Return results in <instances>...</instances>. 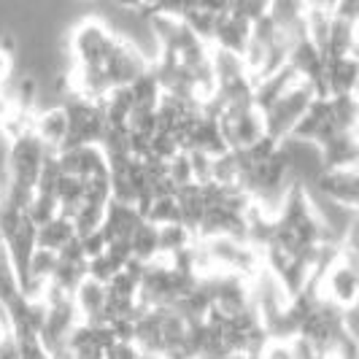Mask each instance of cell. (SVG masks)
<instances>
[{"label":"cell","instance_id":"obj_3","mask_svg":"<svg viewBox=\"0 0 359 359\" xmlns=\"http://www.w3.org/2000/svg\"><path fill=\"white\" fill-rule=\"evenodd\" d=\"M33 135L49 151H60L68 141V111L65 106H46L38 108L33 116Z\"/></svg>","mask_w":359,"mask_h":359},{"label":"cell","instance_id":"obj_6","mask_svg":"<svg viewBox=\"0 0 359 359\" xmlns=\"http://www.w3.org/2000/svg\"><path fill=\"white\" fill-rule=\"evenodd\" d=\"M73 306L79 311L81 322H100L103 308H106V284L87 276L79 287L73 289Z\"/></svg>","mask_w":359,"mask_h":359},{"label":"cell","instance_id":"obj_8","mask_svg":"<svg viewBox=\"0 0 359 359\" xmlns=\"http://www.w3.org/2000/svg\"><path fill=\"white\" fill-rule=\"evenodd\" d=\"M227 11L254 25L270 11V0H227Z\"/></svg>","mask_w":359,"mask_h":359},{"label":"cell","instance_id":"obj_4","mask_svg":"<svg viewBox=\"0 0 359 359\" xmlns=\"http://www.w3.org/2000/svg\"><path fill=\"white\" fill-rule=\"evenodd\" d=\"M357 54L324 57V95H357Z\"/></svg>","mask_w":359,"mask_h":359},{"label":"cell","instance_id":"obj_7","mask_svg":"<svg viewBox=\"0 0 359 359\" xmlns=\"http://www.w3.org/2000/svg\"><path fill=\"white\" fill-rule=\"evenodd\" d=\"M73 238H76V230H73V222L65 214L52 216L49 222L38 224L36 230V241L41 249H49V252H60L62 246H68Z\"/></svg>","mask_w":359,"mask_h":359},{"label":"cell","instance_id":"obj_5","mask_svg":"<svg viewBox=\"0 0 359 359\" xmlns=\"http://www.w3.org/2000/svg\"><path fill=\"white\" fill-rule=\"evenodd\" d=\"M249 38H252V25H249L246 19L235 17V14H230V11H224V14L216 17L211 46L224 49V52L241 54L243 52V46L249 43Z\"/></svg>","mask_w":359,"mask_h":359},{"label":"cell","instance_id":"obj_1","mask_svg":"<svg viewBox=\"0 0 359 359\" xmlns=\"http://www.w3.org/2000/svg\"><path fill=\"white\" fill-rule=\"evenodd\" d=\"M319 95L313 90V84L306 79H297L292 87H289L268 111H262V119H265V135L273 141H284L292 127L300 122V116L308 111V106L316 100Z\"/></svg>","mask_w":359,"mask_h":359},{"label":"cell","instance_id":"obj_2","mask_svg":"<svg viewBox=\"0 0 359 359\" xmlns=\"http://www.w3.org/2000/svg\"><path fill=\"white\" fill-rule=\"evenodd\" d=\"M308 187L327 195V198L338 200L343 205H348V208H357V198H359L357 168H324L322 173L311 181Z\"/></svg>","mask_w":359,"mask_h":359}]
</instances>
